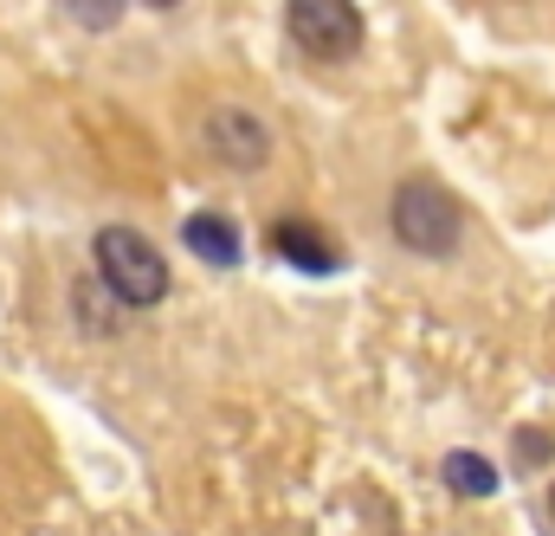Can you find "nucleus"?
Returning a JSON list of instances; mask_svg holds the SVG:
<instances>
[{
	"instance_id": "1",
	"label": "nucleus",
	"mask_w": 555,
	"mask_h": 536,
	"mask_svg": "<svg viewBox=\"0 0 555 536\" xmlns=\"http://www.w3.org/2000/svg\"><path fill=\"white\" fill-rule=\"evenodd\" d=\"M91 253H98V284L124 310H155L168 297V259L142 240L137 227H104Z\"/></svg>"
},
{
	"instance_id": "2",
	"label": "nucleus",
	"mask_w": 555,
	"mask_h": 536,
	"mask_svg": "<svg viewBox=\"0 0 555 536\" xmlns=\"http://www.w3.org/2000/svg\"><path fill=\"white\" fill-rule=\"evenodd\" d=\"M388 220H395V240L408 253H420V259H452L459 253V233H465V207L439 181H401Z\"/></svg>"
},
{
	"instance_id": "3",
	"label": "nucleus",
	"mask_w": 555,
	"mask_h": 536,
	"mask_svg": "<svg viewBox=\"0 0 555 536\" xmlns=\"http://www.w3.org/2000/svg\"><path fill=\"white\" fill-rule=\"evenodd\" d=\"M284 33L304 59L343 65L362 52V7L356 0H284Z\"/></svg>"
},
{
	"instance_id": "4",
	"label": "nucleus",
	"mask_w": 555,
	"mask_h": 536,
	"mask_svg": "<svg viewBox=\"0 0 555 536\" xmlns=\"http://www.w3.org/2000/svg\"><path fill=\"white\" fill-rule=\"evenodd\" d=\"M207 149H214V162H227V168H266L272 162V130L253 117V111H240V104H227V111H214L207 117Z\"/></svg>"
},
{
	"instance_id": "5",
	"label": "nucleus",
	"mask_w": 555,
	"mask_h": 536,
	"mask_svg": "<svg viewBox=\"0 0 555 536\" xmlns=\"http://www.w3.org/2000/svg\"><path fill=\"white\" fill-rule=\"evenodd\" d=\"M266 246H272V259L297 271H336L343 266V246L323 233V227H310V220H272L266 227Z\"/></svg>"
},
{
	"instance_id": "6",
	"label": "nucleus",
	"mask_w": 555,
	"mask_h": 536,
	"mask_svg": "<svg viewBox=\"0 0 555 536\" xmlns=\"http://www.w3.org/2000/svg\"><path fill=\"white\" fill-rule=\"evenodd\" d=\"M181 246H188L201 266H240V259H246L240 227H233L227 214H214V207H201V214H188V220H181Z\"/></svg>"
},
{
	"instance_id": "7",
	"label": "nucleus",
	"mask_w": 555,
	"mask_h": 536,
	"mask_svg": "<svg viewBox=\"0 0 555 536\" xmlns=\"http://www.w3.org/2000/svg\"><path fill=\"white\" fill-rule=\"evenodd\" d=\"M439 478H446L452 498H491V492H498V465H491L485 452H465V446L439 459Z\"/></svg>"
},
{
	"instance_id": "8",
	"label": "nucleus",
	"mask_w": 555,
	"mask_h": 536,
	"mask_svg": "<svg viewBox=\"0 0 555 536\" xmlns=\"http://www.w3.org/2000/svg\"><path fill=\"white\" fill-rule=\"evenodd\" d=\"M124 7H130V0H65V13H72L78 26H91V33H111V26L124 20Z\"/></svg>"
},
{
	"instance_id": "9",
	"label": "nucleus",
	"mask_w": 555,
	"mask_h": 536,
	"mask_svg": "<svg viewBox=\"0 0 555 536\" xmlns=\"http://www.w3.org/2000/svg\"><path fill=\"white\" fill-rule=\"evenodd\" d=\"M517 446H524V472H530V465H543V459H550V433H524V439H517Z\"/></svg>"
},
{
	"instance_id": "10",
	"label": "nucleus",
	"mask_w": 555,
	"mask_h": 536,
	"mask_svg": "<svg viewBox=\"0 0 555 536\" xmlns=\"http://www.w3.org/2000/svg\"><path fill=\"white\" fill-rule=\"evenodd\" d=\"M142 7H181V0H142Z\"/></svg>"
},
{
	"instance_id": "11",
	"label": "nucleus",
	"mask_w": 555,
	"mask_h": 536,
	"mask_svg": "<svg viewBox=\"0 0 555 536\" xmlns=\"http://www.w3.org/2000/svg\"><path fill=\"white\" fill-rule=\"evenodd\" d=\"M550 518H555V492H550Z\"/></svg>"
}]
</instances>
